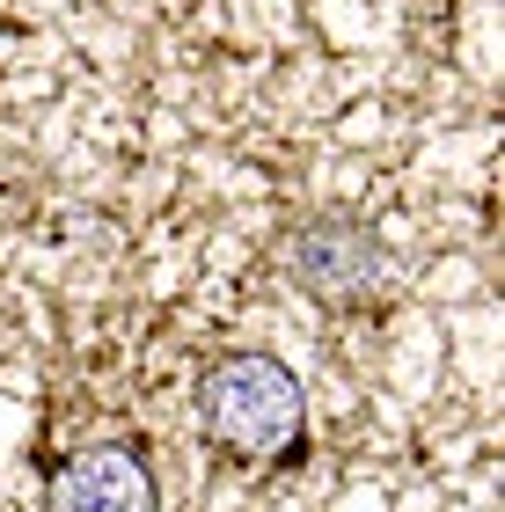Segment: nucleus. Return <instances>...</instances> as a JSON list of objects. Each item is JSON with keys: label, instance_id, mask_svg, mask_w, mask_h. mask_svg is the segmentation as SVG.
Instances as JSON below:
<instances>
[{"label": "nucleus", "instance_id": "obj_1", "mask_svg": "<svg viewBox=\"0 0 505 512\" xmlns=\"http://www.w3.org/2000/svg\"><path fill=\"white\" fill-rule=\"evenodd\" d=\"M198 425L235 461H293L308 432V395L286 359L271 352H227L198 381Z\"/></svg>", "mask_w": 505, "mask_h": 512}, {"label": "nucleus", "instance_id": "obj_2", "mask_svg": "<svg viewBox=\"0 0 505 512\" xmlns=\"http://www.w3.org/2000/svg\"><path fill=\"white\" fill-rule=\"evenodd\" d=\"M279 271L293 278V293L323 300V308H359V300H374V293L388 286L396 249L381 242L374 220L315 213V220H301V227L279 242Z\"/></svg>", "mask_w": 505, "mask_h": 512}, {"label": "nucleus", "instance_id": "obj_3", "mask_svg": "<svg viewBox=\"0 0 505 512\" xmlns=\"http://www.w3.org/2000/svg\"><path fill=\"white\" fill-rule=\"evenodd\" d=\"M44 512H162V483H154L147 447L110 439V447L59 461L52 491H44Z\"/></svg>", "mask_w": 505, "mask_h": 512}]
</instances>
